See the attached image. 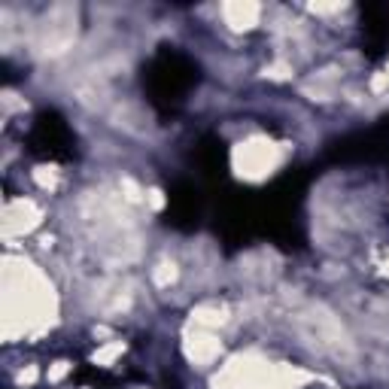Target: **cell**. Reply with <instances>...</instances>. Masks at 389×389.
I'll return each instance as SVG.
<instances>
[{
  "instance_id": "cell-1",
  "label": "cell",
  "mask_w": 389,
  "mask_h": 389,
  "mask_svg": "<svg viewBox=\"0 0 389 389\" xmlns=\"http://www.w3.org/2000/svg\"><path fill=\"white\" fill-rule=\"evenodd\" d=\"M225 16L231 19V25L235 27H250L252 22H256V16H259V6H225Z\"/></svg>"
}]
</instances>
